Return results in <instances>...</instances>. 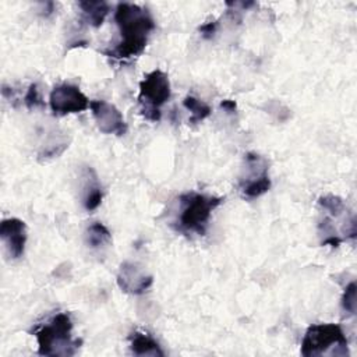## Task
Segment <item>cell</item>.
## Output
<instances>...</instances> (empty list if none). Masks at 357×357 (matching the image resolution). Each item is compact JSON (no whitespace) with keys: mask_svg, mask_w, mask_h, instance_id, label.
<instances>
[{"mask_svg":"<svg viewBox=\"0 0 357 357\" xmlns=\"http://www.w3.org/2000/svg\"><path fill=\"white\" fill-rule=\"evenodd\" d=\"M301 354L304 357L324 356H349L347 337L337 324H315L308 326L301 342Z\"/></svg>","mask_w":357,"mask_h":357,"instance_id":"277c9868","label":"cell"},{"mask_svg":"<svg viewBox=\"0 0 357 357\" xmlns=\"http://www.w3.org/2000/svg\"><path fill=\"white\" fill-rule=\"evenodd\" d=\"M356 293H357L356 282H350L344 287V291L342 296V308L350 315L356 314Z\"/></svg>","mask_w":357,"mask_h":357,"instance_id":"2e32d148","label":"cell"},{"mask_svg":"<svg viewBox=\"0 0 357 357\" xmlns=\"http://www.w3.org/2000/svg\"><path fill=\"white\" fill-rule=\"evenodd\" d=\"M170 98V81L166 73L156 68L139 82L138 102L142 116L149 121L160 120V106Z\"/></svg>","mask_w":357,"mask_h":357,"instance_id":"5b68a950","label":"cell"},{"mask_svg":"<svg viewBox=\"0 0 357 357\" xmlns=\"http://www.w3.org/2000/svg\"><path fill=\"white\" fill-rule=\"evenodd\" d=\"M177 202L178 212L173 222L174 229L187 236H204L212 212L223 202V198L190 191L178 195Z\"/></svg>","mask_w":357,"mask_h":357,"instance_id":"7a4b0ae2","label":"cell"},{"mask_svg":"<svg viewBox=\"0 0 357 357\" xmlns=\"http://www.w3.org/2000/svg\"><path fill=\"white\" fill-rule=\"evenodd\" d=\"M85 241L89 248H93V250L103 248L110 244L112 234L103 223L93 222L92 225L88 226V229L85 231Z\"/></svg>","mask_w":357,"mask_h":357,"instance_id":"5bb4252c","label":"cell"},{"mask_svg":"<svg viewBox=\"0 0 357 357\" xmlns=\"http://www.w3.org/2000/svg\"><path fill=\"white\" fill-rule=\"evenodd\" d=\"M88 98L77 85L60 84L56 85L49 96V105L54 116H66L79 113L89 107Z\"/></svg>","mask_w":357,"mask_h":357,"instance_id":"52a82bcc","label":"cell"},{"mask_svg":"<svg viewBox=\"0 0 357 357\" xmlns=\"http://www.w3.org/2000/svg\"><path fill=\"white\" fill-rule=\"evenodd\" d=\"M24 105L29 109V110H33L36 107H43L45 106V102L40 96V92H39V88L36 84H31L28 86V91L24 96Z\"/></svg>","mask_w":357,"mask_h":357,"instance_id":"e0dca14e","label":"cell"},{"mask_svg":"<svg viewBox=\"0 0 357 357\" xmlns=\"http://www.w3.org/2000/svg\"><path fill=\"white\" fill-rule=\"evenodd\" d=\"M244 173L240 177V191L245 198H258L271 190V178L268 174V160L255 153L248 152L244 158Z\"/></svg>","mask_w":357,"mask_h":357,"instance_id":"8992f818","label":"cell"},{"mask_svg":"<svg viewBox=\"0 0 357 357\" xmlns=\"http://www.w3.org/2000/svg\"><path fill=\"white\" fill-rule=\"evenodd\" d=\"M82 178H84V184H82V205L88 212L95 211L103 198V192H102V185L99 183L98 174L96 172L89 167L85 166L82 169Z\"/></svg>","mask_w":357,"mask_h":357,"instance_id":"8fae6325","label":"cell"},{"mask_svg":"<svg viewBox=\"0 0 357 357\" xmlns=\"http://www.w3.org/2000/svg\"><path fill=\"white\" fill-rule=\"evenodd\" d=\"M220 107H222V109H225V110H226V112H229V113H233V112H236L237 105H236V102H234V100L225 99V100H222V102H220Z\"/></svg>","mask_w":357,"mask_h":357,"instance_id":"d6986e66","label":"cell"},{"mask_svg":"<svg viewBox=\"0 0 357 357\" xmlns=\"http://www.w3.org/2000/svg\"><path fill=\"white\" fill-rule=\"evenodd\" d=\"M78 7L81 8V20L93 28H99L103 24L110 10L109 4L102 0L79 1Z\"/></svg>","mask_w":357,"mask_h":357,"instance_id":"7c38bea8","label":"cell"},{"mask_svg":"<svg viewBox=\"0 0 357 357\" xmlns=\"http://www.w3.org/2000/svg\"><path fill=\"white\" fill-rule=\"evenodd\" d=\"M73 321L68 314L59 312L35 331L38 354L40 356H74L81 346V339L71 335Z\"/></svg>","mask_w":357,"mask_h":357,"instance_id":"3957f363","label":"cell"},{"mask_svg":"<svg viewBox=\"0 0 357 357\" xmlns=\"http://www.w3.org/2000/svg\"><path fill=\"white\" fill-rule=\"evenodd\" d=\"M114 21L120 31V40L116 46L105 50L103 54L117 60L139 56L156 26L151 13L134 3H119L114 11Z\"/></svg>","mask_w":357,"mask_h":357,"instance_id":"6da1fadb","label":"cell"},{"mask_svg":"<svg viewBox=\"0 0 357 357\" xmlns=\"http://www.w3.org/2000/svg\"><path fill=\"white\" fill-rule=\"evenodd\" d=\"M216 31H218V22L216 21H211V22H206V24L199 26V32H201V36L204 39L213 38Z\"/></svg>","mask_w":357,"mask_h":357,"instance_id":"ac0fdd59","label":"cell"},{"mask_svg":"<svg viewBox=\"0 0 357 357\" xmlns=\"http://www.w3.org/2000/svg\"><path fill=\"white\" fill-rule=\"evenodd\" d=\"M183 105H184V107H185L187 110L191 112V117H190V123H191V124H195V123H198V121L205 120V119L212 113L211 107H209L205 102H202V100H199L198 98L191 96V95H188V96L184 98Z\"/></svg>","mask_w":357,"mask_h":357,"instance_id":"9a60e30c","label":"cell"},{"mask_svg":"<svg viewBox=\"0 0 357 357\" xmlns=\"http://www.w3.org/2000/svg\"><path fill=\"white\" fill-rule=\"evenodd\" d=\"M130 349L135 356H151V357H163L165 351L159 343L146 333L135 332L130 337Z\"/></svg>","mask_w":357,"mask_h":357,"instance_id":"4fadbf2b","label":"cell"},{"mask_svg":"<svg viewBox=\"0 0 357 357\" xmlns=\"http://www.w3.org/2000/svg\"><path fill=\"white\" fill-rule=\"evenodd\" d=\"M0 238L10 258L18 259L24 255L26 243V225L18 218L3 219L0 223Z\"/></svg>","mask_w":357,"mask_h":357,"instance_id":"30bf717a","label":"cell"},{"mask_svg":"<svg viewBox=\"0 0 357 357\" xmlns=\"http://www.w3.org/2000/svg\"><path fill=\"white\" fill-rule=\"evenodd\" d=\"M117 286L123 293L138 296L145 293L153 283V276L134 262H123L117 272Z\"/></svg>","mask_w":357,"mask_h":357,"instance_id":"9c48e42d","label":"cell"},{"mask_svg":"<svg viewBox=\"0 0 357 357\" xmlns=\"http://www.w3.org/2000/svg\"><path fill=\"white\" fill-rule=\"evenodd\" d=\"M92 116L95 119L96 127L103 134L124 135L127 132V123L121 112L112 103L106 100H92L89 103Z\"/></svg>","mask_w":357,"mask_h":357,"instance_id":"ba28073f","label":"cell"}]
</instances>
